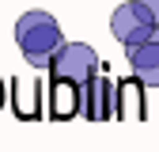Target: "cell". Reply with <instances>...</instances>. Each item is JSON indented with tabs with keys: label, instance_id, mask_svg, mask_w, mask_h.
I'll return each mask as SVG.
<instances>
[{
	"label": "cell",
	"instance_id": "obj_1",
	"mask_svg": "<svg viewBox=\"0 0 159 152\" xmlns=\"http://www.w3.org/2000/svg\"><path fill=\"white\" fill-rule=\"evenodd\" d=\"M15 46L23 50L30 65H49L53 53L61 50V27L49 12H27L15 23Z\"/></svg>",
	"mask_w": 159,
	"mask_h": 152
},
{
	"label": "cell",
	"instance_id": "obj_2",
	"mask_svg": "<svg viewBox=\"0 0 159 152\" xmlns=\"http://www.w3.org/2000/svg\"><path fill=\"white\" fill-rule=\"evenodd\" d=\"M159 23L136 4V0H129V4H121V8H114V15H110V31H114V38L121 42L125 50L129 46H140V42H148V38H155L159 31H155Z\"/></svg>",
	"mask_w": 159,
	"mask_h": 152
},
{
	"label": "cell",
	"instance_id": "obj_3",
	"mask_svg": "<svg viewBox=\"0 0 159 152\" xmlns=\"http://www.w3.org/2000/svg\"><path fill=\"white\" fill-rule=\"evenodd\" d=\"M95 50L91 46H84V42H65L61 50L53 53V61H49V69H53V76L57 80H65V84H80L84 88L91 76H95Z\"/></svg>",
	"mask_w": 159,
	"mask_h": 152
},
{
	"label": "cell",
	"instance_id": "obj_4",
	"mask_svg": "<svg viewBox=\"0 0 159 152\" xmlns=\"http://www.w3.org/2000/svg\"><path fill=\"white\" fill-rule=\"evenodd\" d=\"M129 69L144 88H159V34L140 46H129Z\"/></svg>",
	"mask_w": 159,
	"mask_h": 152
},
{
	"label": "cell",
	"instance_id": "obj_5",
	"mask_svg": "<svg viewBox=\"0 0 159 152\" xmlns=\"http://www.w3.org/2000/svg\"><path fill=\"white\" fill-rule=\"evenodd\" d=\"M84 91H87V99H84L87 118H95V122L110 118V84L102 80V76H91V80L84 84Z\"/></svg>",
	"mask_w": 159,
	"mask_h": 152
},
{
	"label": "cell",
	"instance_id": "obj_6",
	"mask_svg": "<svg viewBox=\"0 0 159 152\" xmlns=\"http://www.w3.org/2000/svg\"><path fill=\"white\" fill-rule=\"evenodd\" d=\"M136 4H140V8H144L152 19H155V23H159V0H136Z\"/></svg>",
	"mask_w": 159,
	"mask_h": 152
}]
</instances>
